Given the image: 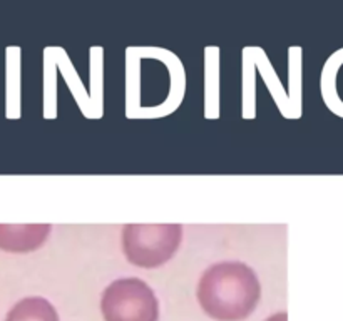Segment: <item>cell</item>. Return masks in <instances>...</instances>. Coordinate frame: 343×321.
Here are the masks:
<instances>
[{"mask_svg":"<svg viewBox=\"0 0 343 321\" xmlns=\"http://www.w3.org/2000/svg\"><path fill=\"white\" fill-rule=\"evenodd\" d=\"M261 296L258 276L241 261H221L208 268L198 283V301L216 321H243Z\"/></svg>","mask_w":343,"mask_h":321,"instance_id":"1","label":"cell"},{"mask_svg":"<svg viewBox=\"0 0 343 321\" xmlns=\"http://www.w3.org/2000/svg\"><path fill=\"white\" fill-rule=\"evenodd\" d=\"M266 321H288V315L285 311L283 313H276V315L269 316Z\"/></svg>","mask_w":343,"mask_h":321,"instance_id":"6","label":"cell"},{"mask_svg":"<svg viewBox=\"0 0 343 321\" xmlns=\"http://www.w3.org/2000/svg\"><path fill=\"white\" fill-rule=\"evenodd\" d=\"M5 321H59L54 304L40 296L24 298L7 313Z\"/></svg>","mask_w":343,"mask_h":321,"instance_id":"5","label":"cell"},{"mask_svg":"<svg viewBox=\"0 0 343 321\" xmlns=\"http://www.w3.org/2000/svg\"><path fill=\"white\" fill-rule=\"evenodd\" d=\"M104 321H159V303L139 278L116 279L104 290L101 298Z\"/></svg>","mask_w":343,"mask_h":321,"instance_id":"3","label":"cell"},{"mask_svg":"<svg viewBox=\"0 0 343 321\" xmlns=\"http://www.w3.org/2000/svg\"><path fill=\"white\" fill-rule=\"evenodd\" d=\"M183 241L181 224H126L122 251L126 259L139 268H159L176 254Z\"/></svg>","mask_w":343,"mask_h":321,"instance_id":"2","label":"cell"},{"mask_svg":"<svg viewBox=\"0 0 343 321\" xmlns=\"http://www.w3.org/2000/svg\"><path fill=\"white\" fill-rule=\"evenodd\" d=\"M51 234V224H0V249L30 253L39 249Z\"/></svg>","mask_w":343,"mask_h":321,"instance_id":"4","label":"cell"}]
</instances>
